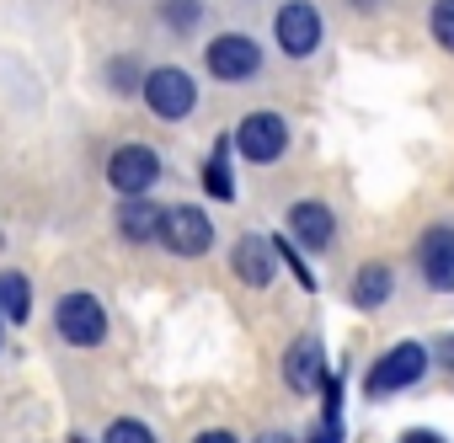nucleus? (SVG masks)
<instances>
[{"instance_id":"nucleus-1","label":"nucleus","mask_w":454,"mask_h":443,"mask_svg":"<svg viewBox=\"0 0 454 443\" xmlns=\"http://www.w3.org/2000/svg\"><path fill=\"white\" fill-rule=\"evenodd\" d=\"M139 97L150 102V113H155V118L182 123V118L192 113V102H198V81H192L182 65H155V70H145Z\"/></svg>"},{"instance_id":"nucleus-2","label":"nucleus","mask_w":454,"mask_h":443,"mask_svg":"<svg viewBox=\"0 0 454 443\" xmlns=\"http://www.w3.org/2000/svg\"><path fill=\"white\" fill-rule=\"evenodd\" d=\"M427 374V347L422 342H395L390 353H380L364 374V395H395V390H411L417 379Z\"/></svg>"},{"instance_id":"nucleus-3","label":"nucleus","mask_w":454,"mask_h":443,"mask_svg":"<svg viewBox=\"0 0 454 443\" xmlns=\"http://www.w3.org/2000/svg\"><path fill=\"white\" fill-rule=\"evenodd\" d=\"M203 70L224 86H241V81H257L262 75V49L247 38V33H219L208 49H203Z\"/></svg>"},{"instance_id":"nucleus-4","label":"nucleus","mask_w":454,"mask_h":443,"mask_svg":"<svg viewBox=\"0 0 454 443\" xmlns=\"http://www.w3.org/2000/svg\"><path fill=\"white\" fill-rule=\"evenodd\" d=\"M171 257H203L208 246H214V219L203 214V208H192V203H176V208H166L160 214V236H155Z\"/></svg>"},{"instance_id":"nucleus-5","label":"nucleus","mask_w":454,"mask_h":443,"mask_svg":"<svg viewBox=\"0 0 454 443\" xmlns=\"http://www.w3.org/2000/svg\"><path fill=\"white\" fill-rule=\"evenodd\" d=\"M273 38H278V49H284L289 59H310V54L321 49V38H326L321 12L310 6V0H284L278 17H273Z\"/></svg>"},{"instance_id":"nucleus-6","label":"nucleus","mask_w":454,"mask_h":443,"mask_svg":"<svg viewBox=\"0 0 454 443\" xmlns=\"http://www.w3.org/2000/svg\"><path fill=\"white\" fill-rule=\"evenodd\" d=\"M231 144L241 150V160H252V166H273L284 150H289V128H284V118L278 113H247L241 118V128L231 134Z\"/></svg>"},{"instance_id":"nucleus-7","label":"nucleus","mask_w":454,"mask_h":443,"mask_svg":"<svg viewBox=\"0 0 454 443\" xmlns=\"http://www.w3.org/2000/svg\"><path fill=\"white\" fill-rule=\"evenodd\" d=\"M54 326H59V337H65L70 347H97V342L107 337V310H102V299H91V294H65V299L54 305Z\"/></svg>"},{"instance_id":"nucleus-8","label":"nucleus","mask_w":454,"mask_h":443,"mask_svg":"<svg viewBox=\"0 0 454 443\" xmlns=\"http://www.w3.org/2000/svg\"><path fill=\"white\" fill-rule=\"evenodd\" d=\"M107 182L118 198H134V192H150L160 182V155L150 144H118L113 160H107Z\"/></svg>"},{"instance_id":"nucleus-9","label":"nucleus","mask_w":454,"mask_h":443,"mask_svg":"<svg viewBox=\"0 0 454 443\" xmlns=\"http://www.w3.org/2000/svg\"><path fill=\"white\" fill-rule=\"evenodd\" d=\"M321 379H326V347H321V337L305 331V337H294L284 347V385L294 395H316Z\"/></svg>"},{"instance_id":"nucleus-10","label":"nucleus","mask_w":454,"mask_h":443,"mask_svg":"<svg viewBox=\"0 0 454 443\" xmlns=\"http://www.w3.org/2000/svg\"><path fill=\"white\" fill-rule=\"evenodd\" d=\"M417 268H422V278H427L433 289H454V230H449V225L422 230V241H417Z\"/></svg>"},{"instance_id":"nucleus-11","label":"nucleus","mask_w":454,"mask_h":443,"mask_svg":"<svg viewBox=\"0 0 454 443\" xmlns=\"http://www.w3.org/2000/svg\"><path fill=\"white\" fill-rule=\"evenodd\" d=\"M231 268H236L241 284L268 289V284H273V268H278V252H273L268 236H241V241L231 246Z\"/></svg>"},{"instance_id":"nucleus-12","label":"nucleus","mask_w":454,"mask_h":443,"mask_svg":"<svg viewBox=\"0 0 454 443\" xmlns=\"http://www.w3.org/2000/svg\"><path fill=\"white\" fill-rule=\"evenodd\" d=\"M289 230H294V241L300 246H310V252H326L332 241H337V214L326 208V203H294L289 208Z\"/></svg>"},{"instance_id":"nucleus-13","label":"nucleus","mask_w":454,"mask_h":443,"mask_svg":"<svg viewBox=\"0 0 454 443\" xmlns=\"http://www.w3.org/2000/svg\"><path fill=\"white\" fill-rule=\"evenodd\" d=\"M160 214H166V208H155V198H145V192L123 198V203H118V236L134 241V246H150V241L160 236Z\"/></svg>"},{"instance_id":"nucleus-14","label":"nucleus","mask_w":454,"mask_h":443,"mask_svg":"<svg viewBox=\"0 0 454 443\" xmlns=\"http://www.w3.org/2000/svg\"><path fill=\"white\" fill-rule=\"evenodd\" d=\"M390 289H395L390 268H385V262H364L358 278H353V305H358V310H380V305L390 299Z\"/></svg>"},{"instance_id":"nucleus-15","label":"nucleus","mask_w":454,"mask_h":443,"mask_svg":"<svg viewBox=\"0 0 454 443\" xmlns=\"http://www.w3.org/2000/svg\"><path fill=\"white\" fill-rule=\"evenodd\" d=\"M203 192L219 198V203L236 198V182H231V139L214 144V155H208V166H203Z\"/></svg>"},{"instance_id":"nucleus-16","label":"nucleus","mask_w":454,"mask_h":443,"mask_svg":"<svg viewBox=\"0 0 454 443\" xmlns=\"http://www.w3.org/2000/svg\"><path fill=\"white\" fill-rule=\"evenodd\" d=\"M0 315L17 321V326L33 315V284L22 273H0Z\"/></svg>"},{"instance_id":"nucleus-17","label":"nucleus","mask_w":454,"mask_h":443,"mask_svg":"<svg viewBox=\"0 0 454 443\" xmlns=\"http://www.w3.org/2000/svg\"><path fill=\"white\" fill-rule=\"evenodd\" d=\"M160 22L171 33H192L203 22V0H160Z\"/></svg>"},{"instance_id":"nucleus-18","label":"nucleus","mask_w":454,"mask_h":443,"mask_svg":"<svg viewBox=\"0 0 454 443\" xmlns=\"http://www.w3.org/2000/svg\"><path fill=\"white\" fill-rule=\"evenodd\" d=\"M427 27L438 38V49L454 54V0H433V12H427Z\"/></svg>"},{"instance_id":"nucleus-19","label":"nucleus","mask_w":454,"mask_h":443,"mask_svg":"<svg viewBox=\"0 0 454 443\" xmlns=\"http://www.w3.org/2000/svg\"><path fill=\"white\" fill-rule=\"evenodd\" d=\"M102 443H155V432H150L145 422H134V416H118V422L102 432Z\"/></svg>"},{"instance_id":"nucleus-20","label":"nucleus","mask_w":454,"mask_h":443,"mask_svg":"<svg viewBox=\"0 0 454 443\" xmlns=\"http://www.w3.org/2000/svg\"><path fill=\"white\" fill-rule=\"evenodd\" d=\"M273 252H278V262L294 273V284H300V289H316V273L305 268V257L294 252V241H273Z\"/></svg>"},{"instance_id":"nucleus-21","label":"nucleus","mask_w":454,"mask_h":443,"mask_svg":"<svg viewBox=\"0 0 454 443\" xmlns=\"http://www.w3.org/2000/svg\"><path fill=\"white\" fill-rule=\"evenodd\" d=\"M107 81H113L118 91H134V59H113V65H107Z\"/></svg>"},{"instance_id":"nucleus-22","label":"nucleus","mask_w":454,"mask_h":443,"mask_svg":"<svg viewBox=\"0 0 454 443\" xmlns=\"http://www.w3.org/2000/svg\"><path fill=\"white\" fill-rule=\"evenodd\" d=\"M305 443H342V416H321V427Z\"/></svg>"},{"instance_id":"nucleus-23","label":"nucleus","mask_w":454,"mask_h":443,"mask_svg":"<svg viewBox=\"0 0 454 443\" xmlns=\"http://www.w3.org/2000/svg\"><path fill=\"white\" fill-rule=\"evenodd\" d=\"M192 443H236V438H231V432H224V427H208V432H198Z\"/></svg>"},{"instance_id":"nucleus-24","label":"nucleus","mask_w":454,"mask_h":443,"mask_svg":"<svg viewBox=\"0 0 454 443\" xmlns=\"http://www.w3.org/2000/svg\"><path fill=\"white\" fill-rule=\"evenodd\" d=\"M401 443H443V438H438V432H406Z\"/></svg>"},{"instance_id":"nucleus-25","label":"nucleus","mask_w":454,"mask_h":443,"mask_svg":"<svg viewBox=\"0 0 454 443\" xmlns=\"http://www.w3.org/2000/svg\"><path fill=\"white\" fill-rule=\"evenodd\" d=\"M252 443H294L289 432H262V438H252Z\"/></svg>"},{"instance_id":"nucleus-26","label":"nucleus","mask_w":454,"mask_h":443,"mask_svg":"<svg viewBox=\"0 0 454 443\" xmlns=\"http://www.w3.org/2000/svg\"><path fill=\"white\" fill-rule=\"evenodd\" d=\"M438 353H443V363L454 369V337H449V342H438Z\"/></svg>"},{"instance_id":"nucleus-27","label":"nucleus","mask_w":454,"mask_h":443,"mask_svg":"<svg viewBox=\"0 0 454 443\" xmlns=\"http://www.w3.org/2000/svg\"><path fill=\"white\" fill-rule=\"evenodd\" d=\"M353 6H358V12H380V6H385V0H353Z\"/></svg>"},{"instance_id":"nucleus-28","label":"nucleus","mask_w":454,"mask_h":443,"mask_svg":"<svg viewBox=\"0 0 454 443\" xmlns=\"http://www.w3.org/2000/svg\"><path fill=\"white\" fill-rule=\"evenodd\" d=\"M70 443H86V438H70Z\"/></svg>"},{"instance_id":"nucleus-29","label":"nucleus","mask_w":454,"mask_h":443,"mask_svg":"<svg viewBox=\"0 0 454 443\" xmlns=\"http://www.w3.org/2000/svg\"><path fill=\"white\" fill-rule=\"evenodd\" d=\"M0 321H6V315H0Z\"/></svg>"}]
</instances>
